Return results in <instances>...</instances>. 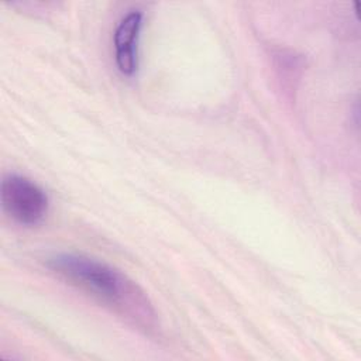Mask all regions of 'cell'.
<instances>
[{
	"label": "cell",
	"instance_id": "cell-1",
	"mask_svg": "<svg viewBox=\"0 0 361 361\" xmlns=\"http://www.w3.org/2000/svg\"><path fill=\"white\" fill-rule=\"evenodd\" d=\"M47 267L142 330L157 327V313L145 292L118 269L86 255L61 252L47 259Z\"/></svg>",
	"mask_w": 361,
	"mask_h": 361
},
{
	"label": "cell",
	"instance_id": "cell-2",
	"mask_svg": "<svg viewBox=\"0 0 361 361\" xmlns=\"http://www.w3.org/2000/svg\"><path fill=\"white\" fill-rule=\"evenodd\" d=\"M0 196L3 210L21 226H37L48 213L49 200L47 193L25 176L16 173L4 176Z\"/></svg>",
	"mask_w": 361,
	"mask_h": 361
},
{
	"label": "cell",
	"instance_id": "cell-3",
	"mask_svg": "<svg viewBox=\"0 0 361 361\" xmlns=\"http://www.w3.org/2000/svg\"><path fill=\"white\" fill-rule=\"evenodd\" d=\"M142 24V14L133 10L126 14L114 31L116 63L123 75H133L137 69V44Z\"/></svg>",
	"mask_w": 361,
	"mask_h": 361
}]
</instances>
